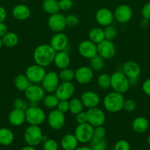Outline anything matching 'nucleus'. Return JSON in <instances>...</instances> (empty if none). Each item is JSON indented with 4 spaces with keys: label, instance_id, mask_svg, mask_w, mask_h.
Masks as SVG:
<instances>
[{
    "label": "nucleus",
    "instance_id": "59",
    "mask_svg": "<svg viewBox=\"0 0 150 150\" xmlns=\"http://www.w3.org/2000/svg\"><path fill=\"white\" fill-rule=\"evenodd\" d=\"M0 1H4V0H0Z\"/></svg>",
    "mask_w": 150,
    "mask_h": 150
},
{
    "label": "nucleus",
    "instance_id": "58",
    "mask_svg": "<svg viewBox=\"0 0 150 150\" xmlns=\"http://www.w3.org/2000/svg\"><path fill=\"white\" fill-rule=\"evenodd\" d=\"M19 1H27V0H19Z\"/></svg>",
    "mask_w": 150,
    "mask_h": 150
},
{
    "label": "nucleus",
    "instance_id": "21",
    "mask_svg": "<svg viewBox=\"0 0 150 150\" xmlns=\"http://www.w3.org/2000/svg\"><path fill=\"white\" fill-rule=\"evenodd\" d=\"M122 72L128 79H138L141 73V68L136 62L127 61L122 66Z\"/></svg>",
    "mask_w": 150,
    "mask_h": 150
},
{
    "label": "nucleus",
    "instance_id": "32",
    "mask_svg": "<svg viewBox=\"0 0 150 150\" xmlns=\"http://www.w3.org/2000/svg\"><path fill=\"white\" fill-rule=\"evenodd\" d=\"M60 100L57 98L54 93H48L45 95L43 99L42 103L44 106L47 109L52 110L57 108Z\"/></svg>",
    "mask_w": 150,
    "mask_h": 150
},
{
    "label": "nucleus",
    "instance_id": "38",
    "mask_svg": "<svg viewBox=\"0 0 150 150\" xmlns=\"http://www.w3.org/2000/svg\"><path fill=\"white\" fill-rule=\"evenodd\" d=\"M104 33L105 39L113 41L117 37V30L113 25H109L104 27Z\"/></svg>",
    "mask_w": 150,
    "mask_h": 150
},
{
    "label": "nucleus",
    "instance_id": "25",
    "mask_svg": "<svg viewBox=\"0 0 150 150\" xmlns=\"http://www.w3.org/2000/svg\"><path fill=\"white\" fill-rule=\"evenodd\" d=\"M79 143L74 134L71 133L65 134L60 139V146L63 150H75Z\"/></svg>",
    "mask_w": 150,
    "mask_h": 150
},
{
    "label": "nucleus",
    "instance_id": "53",
    "mask_svg": "<svg viewBox=\"0 0 150 150\" xmlns=\"http://www.w3.org/2000/svg\"><path fill=\"white\" fill-rule=\"evenodd\" d=\"M138 79H129V85H130V86H136L138 81Z\"/></svg>",
    "mask_w": 150,
    "mask_h": 150
},
{
    "label": "nucleus",
    "instance_id": "1",
    "mask_svg": "<svg viewBox=\"0 0 150 150\" xmlns=\"http://www.w3.org/2000/svg\"><path fill=\"white\" fill-rule=\"evenodd\" d=\"M55 54L56 51L49 44L38 45L33 51L34 62L46 68L52 64Z\"/></svg>",
    "mask_w": 150,
    "mask_h": 150
},
{
    "label": "nucleus",
    "instance_id": "35",
    "mask_svg": "<svg viewBox=\"0 0 150 150\" xmlns=\"http://www.w3.org/2000/svg\"><path fill=\"white\" fill-rule=\"evenodd\" d=\"M90 60V67L94 72H100L104 69L105 66L104 59L99 54L96 55Z\"/></svg>",
    "mask_w": 150,
    "mask_h": 150
},
{
    "label": "nucleus",
    "instance_id": "30",
    "mask_svg": "<svg viewBox=\"0 0 150 150\" xmlns=\"http://www.w3.org/2000/svg\"><path fill=\"white\" fill-rule=\"evenodd\" d=\"M31 84L30 81L25 74H21L17 75L14 79V86L19 91L21 92H24L28 86Z\"/></svg>",
    "mask_w": 150,
    "mask_h": 150
},
{
    "label": "nucleus",
    "instance_id": "24",
    "mask_svg": "<svg viewBox=\"0 0 150 150\" xmlns=\"http://www.w3.org/2000/svg\"><path fill=\"white\" fill-rule=\"evenodd\" d=\"M31 10L28 6L24 4H19L14 6L12 10V16L19 21H25L29 18Z\"/></svg>",
    "mask_w": 150,
    "mask_h": 150
},
{
    "label": "nucleus",
    "instance_id": "9",
    "mask_svg": "<svg viewBox=\"0 0 150 150\" xmlns=\"http://www.w3.org/2000/svg\"><path fill=\"white\" fill-rule=\"evenodd\" d=\"M46 73V71L45 67L35 63L29 65L26 69L24 74L26 75L31 83L39 84L42 81Z\"/></svg>",
    "mask_w": 150,
    "mask_h": 150
},
{
    "label": "nucleus",
    "instance_id": "5",
    "mask_svg": "<svg viewBox=\"0 0 150 150\" xmlns=\"http://www.w3.org/2000/svg\"><path fill=\"white\" fill-rule=\"evenodd\" d=\"M111 87L113 91L121 94H125L129 90V79L122 71H116L110 75Z\"/></svg>",
    "mask_w": 150,
    "mask_h": 150
},
{
    "label": "nucleus",
    "instance_id": "15",
    "mask_svg": "<svg viewBox=\"0 0 150 150\" xmlns=\"http://www.w3.org/2000/svg\"><path fill=\"white\" fill-rule=\"evenodd\" d=\"M74 80L78 83L86 85L91 83L94 78V71L88 66H81L74 71Z\"/></svg>",
    "mask_w": 150,
    "mask_h": 150
},
{
    "label": "nucleus",
    "instance_id": "47",
    "mask_svg": "<svg viewBox=\"0 0 150 150\" xmlns=\"http://www.w3.org/2000/svg\"><path fill=\"white\" fill-rule=\"evenodd\" d=\"M75 120L77 124H83L88 122V117L86 111H81L79 114L75 115Z\"/></svg>",
    "mask_w": 150,
    "mask_h": 150
},
{
    "label": "nucleus",
    "instance_id": "31",
    "mask_svg": "<svg viewBox=\"0 0 150 150\" xmlns=\"http://www.w3.org/2000/svg\"><path fill=\"white\" fill-rule=\"evenodd\" d=\"M42 8L45 13L49 15L59 13V1L57 0H44L42 2Z\"/></svg>",
    "mask_w": 150,
    "mask_h": 150
},
{
    "label": "nucleus",
    "instance_id": "4",
    "mask_svg": "<svg viewBox=\"0 0 150 150\" xmlns=\"http://www.w3.org/2000/svg\"><path fill=\"white\" fill-rule=\"evenodd\" d=\"M26 122L29 125L40 126L46 120V115L43 108L37 105H29L25 111Z\"/></svg>",
    "mask_w": 150,
    "mask_h": 150
},
{
    "label": "nucleus",
    "instance_id": "8",
    "mask_svg": "<svg viewBox=\"0 0 150 150\" xmlns=\"http://www.w3.org/2000/svg\"><path fill=\"white\" fill-rule=\"evenodd\" d=\"M46 121L50 128L54 130H60L66 124L65 114L54 108L51 110L46 115Z\"/></svg>",
    "mask_w": 150,
    "mask_h": 150
},
{
    "label": "nucleus",
    "instance_id": "37",
    "mask_svg": "<svg viewBox=\"0 0 150 150\" xmlns=\"http://www.w3.org/2000/svg\"><path fill=\"white\" fill-rule=\"evenodd\" d=\"M89 144V146L93 150H106L107 148V142L104 139H96L93 137Z\"/></svg>",
    "mask_w": 150,
    "mask_h": 150
},
{
    "label": "nucleus",
    "instance_id": "55",
    "mask_svg": "<svg viewBox=\"0 0 150 150\" xmlns=\"http://www.w3.org/2000/svg\"><path fill=\"white\" fill-rule=\"evenodd\" d=\"M75 150H93L91 149L90 146H78Z\"/></svg>",
    "mask_w": 150,
    "mask_h": 150
},
{
    "label": "nucleus",
    "instance_id": "6",
    "mask_svg": "<svg viewBox=\"0 0 150 150\" xmlns=\"http://www.w3.org/2000/svg\"><path fill=\"white\" fill-rule=\"evenodd\" d=\"M24 97L29 102V105H37L45 97V90L41 85L31 83L24 91Z\"/></svg>",
    "mask_w": 150,
    "mask_h": 150
},
{
    "label": "nucleus",
    "instance_id": "28",
    "mask_svg": "<svg viewBox=\"0 0 150 150\" xmlns=\"http://www.w3.org/2000/svg\"><path fill=\"white\" fill-rule=\"evenodd\" d=\"M104 39L105 38H104V29L99 26L92 28L88 32V40L92 41L96 45L104 40Z\"/></svg>",
    "mask_w": 150,
    "mask_h": 150
},
{
    "label": "nucleus",
    "instance_id": "22",
    "mask_svg": "<svg viewBox=\"0 0 150 150\" xmlns=\"http://www.w3.org/2000/svg\"><path fill=\"white\" fill-rule=\"evenodd\" d=\"M8 122L12 126L14 127H19L24 125L26 122V114L25 111L18 108H13V110L10 111L8 114Z\"/></svg>",
    "mask_w": 150,
    "mask_h": 150
},
{
    "label": "nucleus",
    "instance_id": "33",
    "mask_svg": "<svg viewBox=\"0 0 150 150\" xmlns=\"http://www.w3.org/2000/svg\"><path fill=\"white\" fill-rule=\"evenodd\" d=\"M84 108L85 107H84L80 98H72L69 100V111L71 112V114L75 116L76 114L83 111Z\"/></svg>",
    "mask_w": 150,
    "mask_h": 150
},
{
    "label": "nucleus",
    "instance_id": "54",
    "mask_svg": "<svg viewBox=\"0 0 150 150\" xmlns=\"http://www.w3.org/2000/svg\"><path fill=\"white\" fill-rule=\"evenodd\" d=\"M20 150H37L35 146H29V145H26V146H24L22 147Z\"/></svg>",
    "mask_w": 150,
    "mask_h": 150
},
{
    "label": "nucleus",
    "instance_id": "20",
    "mask_svg": "<svg viewBox=\"0 0 150 150\" xmlns=\"http://www.w3.org/2000/svg\"><path fill=\"white\" fill-rule=\"evenodd\" d=\"M49 45L57 51H64L69 46V38L63 32L55 33L50 39Z\"/></svg>",
    "mask_w": 150,
    "mask_h": 150
},
{
    "label": "nucleus",
    "instance_id": "40",
    "mask_svg": "<svg viewBox=\"0 0 150 150\" xmlns=\"http://www.w3.org/2000/svg\"><path fill=\"white\" fill-rule=\"evenodd\" d=\"M79 18L74 14H69L66 16V26L69 28H74L79 24Z\"/></svg>",
    "mask_w": 150,
    "mask_h": 150
},
{
    "label": "nucleus",
    "instance_id": "43",
    "mask_svg": "<svg viewBox=\"0 0 150 150\" xmlns=\"http://www.w3.org/2000/svg\"><path fill=\"white\" fill-rule=\"evenodd\" d=\"M137 108V103L134 100L127 99L125 100L124 103L123 109L126 112H132L135 111Z\"/></svg>",
    "mask_w": 150,
    "mask_h": 150
},
{
    "label": "nucleus",
    "instance_id": "27",
    "mask_svg": "<svg viewBox=\"0 0 150 150\" xmlns=\"http://www.w3.org/2000/svg\"><path fill=\"white\" fill-rule=\"evenodd\" d=\"M14 133L7 127H0V145L10 146L14 141Z\"/></svg>",
    "mask_w": 150,
    "mask_h": 150
},
{
    "label": "nucleus",
    "instance_id": "42",
    "mask_svg": "<svg viewBox=\"0 0 150 150\" xmlns=\"http://www.w3.org/2000/svg\"><path fill=\"white\" fill-rule=\"evenodd\" d=\"M113 150H131V146L127 141L121 139L115 144Z\"/></svg>",
    "mask_w": 150,
    "mask_h": 150
},
{
    "label": "nucleus",
    "instance_id": "3",
    "mask_svg": "<svg viewBox=\"0 0 150 150\" xmlns=\"http://www.w3.org/2000/svg\"><path fill=\"white\" fill-rule=\"evenodd\" d=\"M47 139V136L43 133L42 129L38 125H29L24 133L25 143L29 146H38Z\"/></svg>",
    "mask_w": 150,
    "mask_h": 150
},
{
    "label": "nucleus",
    "instance_id": "13",
    "mask_svg": "<svg viewBox=\"0 0 150 150\" xmlns=\"http://www.w3.org/2000/svg\"><path fill=\"white\" fill-rule=\"evenodd\" d=\"M116 48L113 41L104 39L97 44V54L104 60L110 59L116 55Z\"/></svg>",
    "mask_w": 150,
    "mask_h": 150
},
{
    "label": "nucleus",
    "instance_id": "57",
    "mask_svg": "<svg viewBox=\"0 0 150 150\" xmlns=\"http://www.w3.org/2000/svg\"><path fill=\"white\" fill-rule=\"evenodd\" d=\"M3 46V43H2V40H1V38H0V50H1V48H2Z\"/></svg>",
    "mask_w": 150,
    "mask_h": 150
},
{
    "label": "nucleus",
    "instance_id": "56",
    "mask_svg": "<svg viewBox=\"0 0 150 150\" xmlns=\"http://www.w3.org/2000/svg\"><path fill=\"white\" fill-rule=\"evenodd\" d=\"M146 142H147V144H148V146H149V147H150V134L149 135L148 137H147Z\"/></svg>",
    "mask_w": 150,
    "mask_h": 150
},
{
    "label": "nucleus",
    "instance_id": "18",
    "mask_svg": "<svg viewBox=\"0 0 150 150\" xmlns=\"http://www.w3.org/2000/svg\"><path fill=\"white\" fill-rule=\"evenodd\" d=\"M95 20L100 26L103 27L112 25L115 20L113 12L107 7H101L96 13Z\"/></svg>",
    "mask_w": 150,
    "mask_h": 150
},
{
    "label": "nucleus",
    "instance_id": "29",
    "mask_svg": "<svg viewBox=\"0 0 150 150\" xmlns=\"http://www.w3.org/2000/svg\"><path fill=\"white\" fill-rule=\"evenodd\" d=\"M3 45L7 48H13L19 43V38L17 34L13 32H7L1 38Z\"/></svg>",
    "mask_w": 150,
    "mask_h": 150
},
{
    "label": "nucleus",
    "instance_id": "50",
    "mask_svg": "<svg viewBox=\"0 0 150 150\" xmlns=\"http://www.w3.org/2000/svg\"><path fill=\"white\" fill-rule=\"evenodd\" d=\"M7 16V10L2 6H0V23L4 22Z\"/></svg>",
    "mask_w": 150,
    "mask_h": 150
},
{
    "label": "nucleus",
    "instance_id": "16",
    "mask_svg": "<svg viewBox=\"0 0 150 150\" xmlns=\"http://www.w3.org/2000/svg\"><path fill=\"white\" fill-rule=\"evenodd\" d=\"M114 19L119 23L125 24L128 23L132 18V10L129 5L125 4H120L115 9Z\"/></svg>",
    "mask_w": 150,
    "mask_h": 150
},
{
    "label": "nucleus",
    "instance_id": "44",
    "mask_svg": "<svg viewBox=\"0 0 150 150\" xmlns=\"http://www.w3.org/2000/svg\"><path fill=\"white\" fill-rule=\"evenodd\" d=\"M107 134L105 128L103 126H99L94 128V138L96 139H104Z\"/></svg>",
    "mask_w": 150,
    "mask_h": 150
},
{
    "label": "nucleus",
    "instance_id": "10",
    "mask_svg": "<svg viewBox=\"0 0 150 150\" xmlns=\"http://www.w3.org/2000/svg\"><path fill=\"white\" fill-rule=\"evenodd\" d=\"M41 83L46 93H54L60 83L58 73L55 71L46 72Z\"/></svg>",
    "mask_w": 150,
    "mask_h": 150
},
{
    "label": "nucleus",
    "instance_id": "19",
    "mask_svg": "<svg viewBox=\"0 0 150 150\" xmlns=\"http://www.w3.org/2000/svg\"><path fill=\"white\" fill-rule=\"evenodd\" d=\"M80 100L84 107L88 109L98 107L101 103V98L97 92L94 91H85L81 95Z\"/></svg>",
    "mask_w": 150,
    "mask_h": 150
},
{
    "label": "nucleus",
    "instance_id": "41",
    "mask_svg": "<svg viewBox=\"0 0 150 150\" xmlns=\"http://www.w3.org/2000/svg\"><path fill=\"white\" fill-rule=\"evenodd\" d=\"M29 106V102H26L25 100L22 99V98H16L13 102V107L15 108H18V109L24 110L26 111Z\"/></svg>",
    "mask_w": 150,
    "mask_h": 150
},
{
    "label": "nucleus",
    "instance_id": "52",
    "mask_svg": "<svg viewBox=\"0 0 150 150\" xmlns=\"http://www.w3.org/2000/svg\"><path fill=\"white\" fill-rule=\"evenodd\" d=\"M139 26L141 29H146V28H148L149 26V21L143 18L140 21Z\"/></svg>",
    "mask_w": 150,
    "mask_h": 150
},
{
    "label": "nucleus",
    "instance_id": "23",
    "mask_svg": "<svg viewBox=\"0 0 150 150\" xmlns=\"http://www.w3.org/2000/svg\"><path fill=\"white\" fill-rule=\"evenodd\" d=\"M53 64L59 70H63L69 67L71 64V58L69 53L65 51L56 52Z\"/></svg>",
    "mask_w": 150,
    "mask_h": 150
},
{
    "label": "nucleus",
    "instance_id": "36",
    "mask_svg": "<svg viewBox=\"0 0 150 150\" xmlns=\"http://www.w3.org/2000/svg\"><path fill=\"white\" fill-rule=\"evenodd\" d=\"M58 75L61 82H72V81L74 80V71L69 67L60 70Z\"/></svg>",
    "mask_w": 150,
    "mask_h": 150
},
{
    "label": "nucleus",
    "instance_id": "48",
    "mask_svg": "<svg viewBox=\"0 0 150 150\" xmlns=\"http://www.w3.org/2000/svg\"><path fill=\"white\" fill-rule=\"evenodd\" d=\"M141 15L144 18L150 21V1L146 3L141 10Z\"/></svg>",
    "mask_w": 150,
    "mask_h": 150
},
{
    "label": "nucleus",
    "instance_id": "14",
    "mask_svg": "<svg viewBox=\"0 0 150 150\" xmlns=\"http://www.w3.org/2000/svg\"><path fill=\"white\" fill-rule=\"evenodd\" d=\"M77 51L79 55L87 59H91L97 55V45L90 40L81 41L77 47Z\"/></svg>",
    "mask_w": 150,
    "mask_h": 150
},
{
    "label": "nucleus",
    "instance_id": "45",
    "mask_svg": "<svg viewBox=\"0 0 150 150\" xmlns=\"http://www.w3.org/2000/svg\"><path fill=\"white\" fill-rule=\"evenodd\" d=\"M73 7V1L72 0H60L59 1V7L60 10L68 11L71 10Z\"/></svg>",
    "mask_w": 150,
    "mask_h": 150
},
{
    "label": "nucleus",
    "instance_id": "2",
    "mask_svg": "<svg viewBox=\"0 0 150 150\" xmlns=\"http://www.w3.org/2000/svg\"><path fill=\"white\" fill-rule=\"evenodd\" d=\"M124 97L123 94L113 91L109 92L104 96L103 99V106L106 111L111 114L120 112L123 110Z\"/></svg>",
    "mask_w": 150,
    "mask_h": 150
},
{
    "label": "nucleus",
    "instance_id": "7",
    "mask_svg": "<svg viewBox=\"0 0 150 150\" xmlns=\"http://www.w3.org/2000/svg\"><path fill=\"white\" fill-rule=\"evenodd\" d=\"M94 127L88 122L78 124L75 127L74 134L79 143H89L94 137Z\"/></svg>",
    "mask_w": 150,
    "mask_h": 150
},
{
    "label": "nucleus",
    "instance_id": "12",
    "mask_svg": "<svg viewBox=\"0 0 150 150\" xmlns=\"http://www.w3.org/2000/svg\"><path fill=\"white\" fill-rule=\"evenodd\" d=\"M47 24L49 29L54 33L63 32L67 27L66 23V16L60 13L50 15L47 21Z\"/></svg>",
    "mask_w": 150,
    "mask_h": 150
},
{
    "label": "nucleus",
    "instance_id": "26",
    "mask_svg": "<svg viewBox=\"0 0 150 150\" xmlns=\"http://www.w3.org/2000/svg\"><path fill=\"white\" fill-rule=\"evenodd\" d=\"M149 125V122L146 117H138L132 121V129L135 133L141 134L148 130Z\"/></svg>",
    "mask_w": 150,
    "mask_h": 150
},
{
    "label": "nucleus",
    "instance_id": "34",
    "mask_svg": "<svg viewBox=\"0 0 150 150\" xmlns=\"http://www.w3.org/2000/svg\"><path fill=\"white\" fill-rule=\"evenodd\" d=\"M97 84L100 89L103 90H107L111 87V81H110V75L107 73H101L97 77Z\"/></svg>",
    "mask_w": 150,
    "mask_h": 150
},
{
    "label": "nucleus",
    "instance_id": "49",
    "mask_svg": "<svg viewBox=\"0 0 150 150\" xmlns=\"http://www.w3.org/2000/svg\"><path fill=\"white\" fill-rule=\"evenodd\" d=\"M143 92L147 96L150 97V78L146 79L142 83V86H141Z\"/></svg>",
    "mask_w": 150,
    "mask_h": 150
},
{
    "label": "nucleus",
    "instance_id": "17",
    "mask_svg": "<svg viewBox=\"0 0 150 150\" xmlns=\"http://www.w3.org/2000/svg\"><path fill=\"white\" fill-rule=\"evenodd\" d=\"M75 86L72 82H60L54 94L60 100H69L73 98Z\"/></svg>",
    "mask_w": 150,
    "mask_h": 150
},
{
    "label": "nucleus",
    "instance_id": "46",
    "mask_svg": "<svg viewBox=\"0 0 150 150\" xmlns=\"http://www.w3.org/2000/svg\"><path fill=\"white\" fill-rule=\"evenodd\" d=\"M57 108L60 112L66 114L69 111V100H60L57 104Z\"/></svg>",
    "mask_w": 150,
    "mask_h": 150
},
{
    "label": "nucleus",
    "instance_id": "11",
    "mask_svg": "<svg viewBox=\"0 0 150 150\" xmlns=\"http://www.w3.org/2000/svg\"><path fill=\"white\" fill-rule=\"evenodd\" d=\"M88 122L94 127L103 126L106 121V115L104 111L99 107L89 108L87 110Z\"/></svg>",
    "mask_w": 150,
    "mask_h": 150
},
{
    "label": "nucleus",
    "instance_id": "51",
    "mask_svg": "<svg viewBox=\"0 0 150 150\" xmlns=\"http://www.w3.org/2000/svg\"><path fill=\"white\" fill-rule=\"evenodd\" d=\"M7 32H8V27L4 23V22L0 23V38H2Z\"/></svg>",
    "mask_w": 150,
    "mask_h": 150
},
{
    "label": "nucleus",
    "instance_id": "39",
    "mask_svg": "<svg viewBox=\"0 0 150 150\" xmlns=\"http://www.w3.org/2000/svg\"><path fill=\"white\" fill-rule=\"evenodd\" d=\"M44 150H58L59 144L57 142L52 139H47L43 142Z\"/></svg>",
    "mask_w": 150,
    "mask_h": 150
}]
</instances>
